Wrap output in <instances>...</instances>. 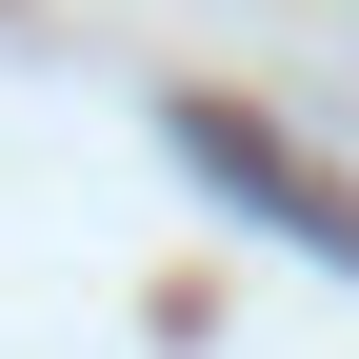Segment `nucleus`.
I'll list each match as a JSON object with an SVG mask.
<instances>
[{
    "instance_id": "f257e3e1",
    "label": "nucleus",
    "mask_w": 359,
    "mask_h": 359,
    "mask_svg": "<svg viewBox=\"0 0 359 359\" xmlns=\"http://www.w3.org/2000/svg\"><path fill=\"white\" fill-rule=\"evenodd\" d=\"M160 140H180L200 200H240L259 240H299L320 280H359V180H339V160H299L280 120H240V100H160Z\"/></svg>"
}]
</instances>
